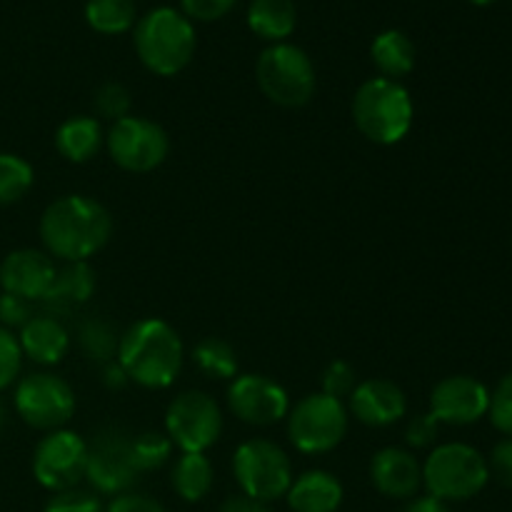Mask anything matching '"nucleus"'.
Masks as SVG:
<instances>
[{"label":"nucleus","mask_w":512,"mask_h":512,"mask_svg":"<svg viewBox=\"0 0 512 512\" xmlns=\"http://www.w3.org/2000/svg\"><path fill=\"white\" fill-rule=\"evenodd\" d=\"M440 435V423L435 420V415L430 413H418L408 420L405 425V445L415 450L423 448H435Z\"/></svg>","instance_id":"nucleus-36"},{"label":"nucleus","mask_w":512,"mask_h":512,"mask_svg":"<svg viewBox=\"0 0 512 512\" xmlns=\"http://www.w3.org/2000/svg\"><path fill=\"white\" fill-rule=\"evenodd\" d=\"M95 288H98V275L90 268V263H63L55 270L53 283L40 300L45 308L43 313L55 315V318L75 313L93 298Z\"/></svg>","instance_id":"nucleus-19"},{"label":"nucleus","mask_w":512,"mask_h":512,"mask_svg":"<svg viewBox=\"0 0 512 512\" xmlns=\"http://www.w3.org/2000/svg\"><path fill=\"white\" fill-rule=\"evenodd\" d=\"M35 315L33 303L18 295L0 293V325L8 330H20Z\"/></svg>","instance_id":"nucleus-38"},{"label":"nucleus","mask_w":512,"mask_h":512,"mask_svg":"<svg viewBox=\"0 0 512 512\" xmlns=\"http://www.w3.org/2000/svg\"><path fill=\"white\" fill-rule=\"evenodd\" d=\"M165 435L180 453H208L223 435V408L203 390H185L168 403Z\"/></svg>","instance_id":"nucleus-10"},{"label":"nucleus","mask_w":512,"mask_h":512,"mask_svg":"<svg viewBox=\"0 0 512 512\" xmlns=\"http://www.w3.org/2000/svg\"><path fill=\"white\" fill-rule=\"evenodd\" d=\"M93 108L98 120H110V125L118 123V120L128 118L130 108H133V100H130V90L123 83H103L93 95Z\"/></svg>","instance_id":"nucleus-31"},{"label":"nucleus","mask_w":512,"mask_h":512,"mask_svg":"<svg viewBox=\"0 0 512 512\" xmlns=\"http://www.w3.org/2000/svg\"><path fill=\"white\" fill-rule=\"evenodd\" d=\"M55 270H58V265L45 250H13L0 263V288H3V293L18 295L30 303H40L43 295L48 293L50 283H53Z\"/></svg>","instance_id":"nucleus-16"},{"label":"nucleus","mask_w":512,"mask_h":512,"mask_svg":"<svg viewBox=\"0 0 512 512\" xmlns=\"http://www.w3.org/2000/svg\"><path fill=\"white\" fill-rule=\"evenodd\" d=\"M350 428L348 405L325 393H310L290 405L285 418L288 440L305 455H325L338 448Z\"/></svg>","instance_id":"nucleus-7"},{"label":"nucleus","mask_w":512,"mask_h":512,"mask_svg":"<svg viewBox=\"0 0 512 512\" xmlns=\"http://www.w3.org/2000/svg\"><path fill=\"white\" fill-rule=\"evenodd\" d=\"M20 365H23V350H20L18 335L0 325V390L15 383Z\"/></svg>","instance_id":"nucleus-34"},{"label":"nucleus","mask_w":512,"mask_h":512,"mask_svg":"<svg viewBox=\"0 0 512 512\" xmlns=\"http://www.w3.org/2000/svg\"><path fill=\"white\" fill-rule=\"evenodd\" d=\"M133 48L148 73L173 78L195 58L198 35L180 10L163 5L138 18L133 28Z\"/></svg>","instance_id":"nucleus-3"},{"label":"nucleus","mask_w":512,"mask_h":512,"mask_svg":"<svg viewBox=\"0 0 512 512\" xmlns=\"http://www.w3.org/2000/svg\"><path fill=\"white\" fill-rule=\"evenodd\" d=\"M130 383L165 390L178 380L185 363L183 338L163 318H143L120 335L118 358Z\"/></svg>","instance_id":"nucleus-2"},{"label":"nucleus","mask_w":512,"mask_h":512,"mask_svg":"<svg viewBox=\"0 0 512 512\" xmlns=\"http://www.w3.org/2000/svg\"><path fill=\"white\" fill-rule=\"evenodd\" d=\"M488 460L468 443L435 445L423 463V488L443 503H463L488 485Z\"/></svg>","instance_id":"nucleus-5"},{"label":"nucleus","mask_w":512,"mask_h":512,"mask_svg":"<svg viewBox=\"0 0 512 512\" xmlns=\"http://www.w3.org/2000/svg\"><path fill=\"white\" fill-rule=\"evenodd\" d=\"M85 23L100 35H123L138 23V10L133 0H88Z\"/></svg>","instance_id":"nucleus-27"},{"label":"nucleus","mask_w":512,"mask_h":512,"mask_svg":"<svg viewBox=\"0 0 512 512\" xmlns=\"http://www.w3.org/2000/svg\"><path fill=\"white\" fill-rule=\"evenodd\" d=\"M403 512H450V505L443 503V500L433 498V495H415V498L408 500Z\"/></svg>","instance_id":"nucleus-43"},{"label":"nucleus","mask_w":512,"mask_h":512,"mask_svg":"<svg viewBox=\"0 0 512 512\" xmlns=\"http://www.w3.org/2000/svg\"><path fill=\"white\" fill-rule=\"evenodd\" d=\"M470 5H478V8H485V5H493L495 0H468Z\"/></svg>","instance_id":"nucleus-44"},{"label":"nucleus","mask_w":512,"mask_h":512,"mask_svg":"<svg viewBox=\"0 0 512 512\" xmlns=\"http://www.w3.org/2000/svg\"><path fill=\"white\" fill-rule=\"evenodd\" d=\"M85 465H88V440L75 430H53L35 445L33 475L50 493L78 488L85 480Z\"/></svg>","instance_id":"nucleus-13"},{"label":"nucleus","mask_w":512,"mask_h":512,"mask_svg":"<svg viewBox=\"0 0 512 512\" xmlns=\"http://www.w3.org/2000/svg\"><path fill=\"white\" fill-rule=\"evenodd\" d=\"M485 460H488L490 478L503 488H512V438L498 440Z\"/></svg>","instance_id":"nucleus-39"},{"label":"nucleus","mask_w":512,"mask_h":512,"mask_svg":"<svg viewBox=\"0 0 512 512\" xmlns=\"http://www.w3.org/2000/svg\"><path fill=\"white\" fill-rule=\"evenodd\" d=\"M235 3L238 0H180V8H183L180 13L190 23L193 20H198V23H213V20L225 18L235 8Z\"/></svg>","instance_id":"nucleus-37"},{"label":"nucleus","mask_w":512,"mask_h":512,"mask_svg":"<svg viewBox=\"0 0 512 512\" xmlns=\"http://www.w3.org/2000/svg\"><path fill=\"white\" fill-rule=\"evenodd\" d=\"M3 425H5V408L3 403H0V430H3Z\"/></svg>","instance_id":"nucleus-45"},{"label":"nucleus","mask_w":512,"mask_h":512,"mask_svg":"<svg viewBox=\"0 0 512 512\" xmlns=\"http://www.w3.org/2000/svg\"><path fill=\"white\" fill-rule=\"evenodd\" d=\"M490 390L473 375H448L430 393V413L440 425H475L488 415Z\"/></svg>","instance_id":"nucleus-15"},{"label":"nucleus","mask_w":512,"mask_h":512,"mask_svg":"<svg viewBox=\"0 0 512 512\" xmlns=\"http://www.w3.org/2000/svg\"><path fill=\"white\" fill-rule=\"evenodd\" d=\"M110 160L125 173L145 175L158 170L170 153V138L163 125L143 115H128L105 133Z\"/></svg>","instance_id":"nucleus-11"},{"label":"nucleus","mask_w":512,"mask_h":512,"mask_svg":"<svg viewBox=\"0 0 512 512\" xmlns=\"http://www.w3.org/2000/svg\"><path fill=\"white\" fill-rule=\"evenodd\" d=\"M103 373H100V380H103V385L108 390H123L125 385L130 383L128 380V375H125V370L120 368V363L118 360H113V363H108V365H103Z\"/></svg>","instance_id":"nucleus-42"},{"label":"nucleus","mask_w":512,"mask_h":512,"mask_svg":"<svg viewBox=\"0 0 512 512\" xmlns=\"http://www.w3.org/2000/svg\"><path fill=\"white\" fill-rule=\"evenodd\" d=\"M105 148V130L95 115H73L55 130V150L68 163H90Z\"/></svg>","instance_id":"nucleus-22"},{"label":"nucleus","mask_w":512,"mask_h":512,"mask_svg":"<svg viewBox=\"0 0 512 512\" xmlns=\"http://www.w3.org/2000/svg\"><path fill=\"white\" fill-rule=\"evenodd\" d=\"M193 363L208 380H233L238 375V353L223 338H203L193 348Z\"/></svg>","instance_id":"nucleus-28"},{"label":"nucleus","mask_w":512,"mask_h":512,"mask_svg":"<svg viewBox=\"0 0 512 512\" xmlns=\"http://www.w3.org/2000/svg\"><path fill=\"white\" fill-rule=\"evenodd\" d=\"M133 458V435L120 425H105L88 440V465L85 480L98 495L130 493L140 478Z\"/></svg>","instance_id":"nucleus-9"},{"label":"nucleus","mask_w":512,"mask_h":512,"mask_svg":"<svg viewBox=\"0 0 512 512\" xmlns=\"http://www.w3.org/2000/svg\"><path fill=\"white\" fill-rule=\"evenodd\" d=\"M488 418L498 433L512 438V373L503 375L495 390H490Z\"/></svg>","instance_id":"nucleus-33"},{"label":"nucleus","mask_w":512,"mask_h":512,"mask_svg":"<svg viewBox=\"0 0 512 512\" xmlns=\"http://www.w3.org/2000/svg\"><path fill=\"white\" fill-rule=\"evenodd\" d=\"M370 483L380 495L393 500H410L423 488V463L413 450L388 445L370 458Z\"/></svg>","instance_id":"nucleus-17"},{"label":"nucleus","mask_w":512,"mask_h":512,"mask_svg":"<svg viewBox=\"0 0 512 512\" xmlns=\"http://www.w3.org/2000/svg\"><path fill=\"white\" fill-rule=\"evenodd\" d=\"M170 483L185 503H200L210 495L215 483L213 463L205 453H180L170 470Z\"/></svg>","instance_id":"nucleus-25"},{"label":"nucleus","mask_w":512,"mask_h":512,"mask_svg":"<svg viewBox=\"0 0 512 512\" xmlns=\"http://www.w3.org/2000/svg\"><path fill=\"white\" fill-rule=\"evenodd\" d=\"M105 512H165V508L158 500L130 490V493L115 495V498L110 500L108 508H105Z\"/></svg>","instance_id":"nucleus-40"},{"label":"nucleus","mask_w":512,"mask_h":512,"mask_svg":"<svg viewBox=\"0 0 512 512\" xmlns=\"http://www.w3.org/2000/svg\"><path fill=\"white\" fill-rule=\"evenodd\" d=\"M415 105L400 80L375 75L353 95V123L365 140L375 145H398L410 133Z\"/></svg>","instance_id":"nucleus-4"},{"label":"nucleus","mask_w":512,"mask_h":512,"mask_svg":"<svg viewBox=\"0 0 512 512\" xmlns=\"http://www.w3.org/2000/svg\"><path fill=\"white\" fill-rule=\"evenodd\" d=\"M345 405L348 413L368 428H390L408 413V398L403 388L388 378L360 380Z\"/></svg>","instance_id":"nucleus-18"},{"label":"nucleus","mask_w":512,"mask_h":512,"mask_svg":"<svg viewBox=\"0 0 512 512\" xmlns=\"http://www.w3.org/2000/svg\"><path fill=\"white\" fill-rule=\"evenodd\" d=\"M38 233L50 258L63 263H88L108 245L113 218L100 200L70 193L55 198L43 210Z\"/></svg>","instance_id":"nucleus-1"},{"label":"nucleus","mask_w":512,"mask_h":512,"mask_svg":"<svg viewBox=\"0 0 512 512\" xmlns=\"http://www.w3.org/2000/svg\"><path fill=\"white\" fill-rule=\"evenodd\" d=\"M343 483L328 470H308L290 483L285 500L293 512H338L343 505Z\"/></svg>","instance_id":"nucleus-21"},{"label":"nucleus","mask_w":512,"mask_h":512,"mask_svg":"<svg viewBox=\"0 0 512 512\" xmlns=\"http://www.w3.org/2000/svg\"><path fill=\"white\" fill-rule=\"evenodd\" d=\"M15 410L25 425L43 433L65 428L75 415V393L60 375L30 373L15 385Z\"/></svg>","instance_id":"nucleus-12"},{"label":"nucleus","mask_w":512,"mask_h":512,"mask_svg":"<svg viewBox=\"0 0 512 512\" xmlns=\"http://www.w3.org/2000/svg\"><path fill=\"white\" fill-rule=\"evenodd\" d=\"M233 475L240 493L263 503L285 498L293 483V463L278 443L268 438H250L235 448Z\"/></svg>","instance_id":"nucleus-8"},{"label":"nucleus","mask_w":512,"mask_h":512,"mask_svg":"<svg viewBox=\"0 0 512 512\" xmlns=\"http://www.w3.org/2000/svg\"><path fill=\"white\" fill-rule=\"evenodd\" d=\"M370 58H373L375 68H378V73L383 78L400 80L413 73L418 53H415V43L410 40L408 33H403L398 28H390L373 38Z\"/></svg>","instance_id":"nucleus-24"},{"label":"nucleus","mask_w":512,"mask_h":512,"mask_svg":"<svg viewBox=\"0 0 512 512\" xmlns=\"http://www.w3.org/2000/svg\"><path fill=\"white\" fill-rule=\"evenodd\" d=\"M173 450L175 445L160 430H145V433L133 435V458L140 473L163 468L170 460V455H173Z\"/></svg>","instance_id":"nucleus-30"},{"label":"nucleus","mask_w":512,"mask_h":512,"mask_svg":"<svg viewBox=\"0 0 512 512\" xmlns=\"http://www.w3.org/2000/svg\"><path fill=\"white\" fill-rule=\"evenodd\" d=\"M18 343L20 350H23V358L50 368V365H58L68 355L70 333L63 320L55 318V315L35 313L20 328Z\"/></svg>","instance_id":"nucleus-20"},{"label":"nucleus","mask_w":512,"mask_h":512,"mask_svg":"<svg viewBox=\"0 0 512 512\" xmlns=\"http://www.w3.org/2000/svg\"><path fill=\"white\" fill-rule=\"evenodd\" d=\"M218 512H270V508L268 503H263V500H255L250 498V495L238 493L225 498Z\"/></svg>","instance_id":"nucleus-41"},{"label":"nucleus","mask_w":512,"mask_h":512,"mask_svg":"<svg viewBox=\"0 0 512 512\" xmlns=\"http://www.w3.org/2000/svg\"><path fill=\"white\" fill-rule=\"evenodd\" d=\"M45 512H105L100 503L98 493L93 490H63V493H53V498L45 505Z\"/></svg>","instance_id":"nucleus-35"},{"label":"nucleus","mask_w":512,"mask_h":512,"mask_svg":"<svg viewBox=\"0 0 512 512\" xmlns=\"http://www.w3.org/2000/svg\"><path fill=\"white\" fill-rule=\"evenodd\" d=\"M298 25L295 0H250L248 28L265 43H288Z\"/></svg>","instance_id":"nucleus-23"},{"label":"nucleus","mask_w":512,"mask_h":512,"mask_svg":"<svg viewBox=\"0 0 512 512\" xmlns=\"http://www.w3.org/2000/svg\"><path fill=\"white\" fill-rule=\"evenodd\" d=\"M358 373H355V368L350 363H345V360H333V363H328V368L323 370V375H320V393L330 395V398L335 400H348L350 395H353L355 385H358Z\"/></svg>","instance_id":"nucleus-32"},{"label":"nucleus","mask_w":512,"mask_h":512,"mask_svg":"<svg viewBox=\"0 0 512 512\" xmlns=\"http://www.w3.org/2000/svg\"><path fill=\"white\" fill-rule=\"evenodd\" d=\"M255 80L260 93L280 108H303L318 88L313 60L293 43L268 45L255 63Z\"/></svg>","instance_id":"nucleus-6"},{"label":"nucleus","mask_w":512,"mask_h":512,"mask_svg":"<svg viewBox=\"0 0 512 512\" xmlns=\"http://www.w3.org/2000/svg\"><path fill=\"white\" fill-rule=\"evenodd\" d=\"M118 328L110 320L100 318V315H90L83 323L78 325V345L80 353L95 365H108L118 358V345H120Z\"/></svg>","instance_id":"nucleus-26"},{"label":"nucleus","mask_w":512,"mask_h":512,"mask_svg":"<svg viewBox=\"0 0 512 512\" xmlns=\"http://www.w3.org/2000/svg\"><path fill=\"white\" fill-rule=\"evenodd\" d=\"M228 410L245 425L270 428L290 413V395L278 380L260 373L235 375L228 385Z\"/></svg>","instance_id":"nucleus-14"},{"label":"nucleus","mask_w":512,"mask_h":512,"mask_svg":"<svg viewBox=\"0 0 512 512\" xmlns=\"http://www.w3.org/2000/svg\"><path fill=\"white\" fill-rule=\"evenodd\" d=\"M33 165L15 153H0V205H13L30 193Z\"/></svg>","instance_id":"nucleus-29"}]
</instances>
